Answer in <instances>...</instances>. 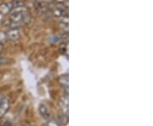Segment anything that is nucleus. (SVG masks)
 Instances as JSON below:
<instances>
[{
  "label": "nucleus",
  "mask_w": 153,
  "mask_h": 126,
  "mask_svg": "<svg viewBox=\"0 0 153 126\" xmlns=\"http://www.w3.org/2000/svg\"><path fill=\"white\" fill-rule=\"evenodd\" d=\"M31 20V14L25 6H18L9 13V18L4 20L3 25L10 29H18L21 26L28 23Z\"/></svg>",
  "instance_id": "f257e3e1"
},
{
  "label": "nucleus",
  "mask_w": 153,
  "mask_h": 126,
  "mask_svg": "<svg viewBox=\"0 0 153 126\" xmlns=\"http://www.w3.org/2000/svg\"><path fill=\"white\" fill-rule=\"evenodd\" d=\"M23 3L21 1H14L9 3H4L0 4V14H9L14 8L18 6H22Z\"/></svg>",
  "instance_id": "f03ea898"
},
{
  "label": "nucleus",
  "mask_w": 153,
  "mask_h": 126,
  "mask_svg": "<svg viewBox=\"0 0 153 126\" xmlns=\"http://www.w3.org/2000/svg\"><path fill=\"white\" fill-rule=\"evenodd\" d=\"M53 14L57 17H64L67 15V8L63 4H56L53 8Z\"/></svg>",
  "instance_id": "7ed1b4c3"
},
{
  "label": "nucleus",
  "mask_w": 153,
  "mask_h": 126,
  "mask_svg": "<svg viewBox=\"0 0 153 126\" xmlns=\"http://www.w3.org/2000/svg\"><path fill=\"white\" fill-rule=\"evenodd\" d=\"M9 107V102L6 97H0V118L7 113Z\"/></svg>",
  "instance_id": "20e7f679"
},
{
  "label": "nucleus",
  "mask_w": 153,
  "mask_h": 126,
  "mask_svg": "<svg viewBox=\"0 0 153 126\" xmlns=\"http://www.w3.org/2000/svg\"><path fill=\"white\" fill-rule=\"evenodd\" d=\"M8 40L17 41L21 37V33L18 29H10L6 32Z\"/></svg>",
  "instance_id": "39448f33"
},
{
  "label": "nucleus",
  "mask_w": 153,
  "mask_h": 126,
  "mask_svg": "<svg viewBox=\"0 0 153 126\" xmlns=\"http://www.w3.org/2000/svg\"><path fill=\"white\" fill-rule=\"evenodd\" d=\"M39 111H40V113L42 114V116L44 119H49V116H50V113H49L48 107H45V105L41 104L39 107Z\"/></svg>",
  "instance_id": "423d86ee"
},
{
  "label": "nucleus",
  "mask_w": 153,
  "mask_h": 126,
  "mask_svg": "<svg viewBox=\"0 0 153 126\" xmlns=\"http://www.w3.org/2000/svg\"><path fill=\"white\" fill-rule=\"evenodd\" d=\"M60 83L61 84L63 88L66 89V91L67 92V89H68V75L66 74L64 76H61V78L60 79Z\"/></svg>",
  "instance_id": "0eeeda50"
},
{
  "label": "nucleus",
  "mask_w": 153,
  "mask_h": 126,
  "mask_svg": "<svg viewBox=\"0 0 153 126\" xmlns=\"http://www.w3.org/2000/svg\"><path fill=\"white\" fill-rule=\"evenodd\" d=\"M61 107H65L66 110L67 111L68 109V97L67 95L66 97H63L61 100Z\"/></svg>",
  "instance_id": "6e6552de"
},
{
  "label": "nucleus",
  "mask_w": 153,
  "mask_h": 126,
  "mask_svg": "<svg viewBox=\"0 0 153 126\" xmlns=\"http://www.w3.org/2000/svg\"><path fill=\"white\" fill-rule=\"evenodd\" d=\"M7 37L6 33L4 32H0V44H4L7 42Z\"/></svg>",
  "instance_id": "1a4fd4ad"
},
{
  "label": "nucleus",
  "mask_w": 153,
  "mask_h": 126,
  "mask_svg": "<svg viewBox=\"0 0 153 126\" xmlns=\"http://www.w3.org/2000/svg\"><path fill=\"white\" fill-rule=\"evenodd\" d=\"M49 126H59L58 123H56V121H51L49 123Z\"/></svg>",
  "instance_id": "9d476101"
},
{
  "label": "nucleus",
  "mask_w": 153,
  "mask_h": 126,
  "mask_svg": "<svg viewBox=\"0 0 153 126\" xmlns=\"http://www.w3.org/2000/svg\"><path fill=\"white\" fill-rule=\"evenodd\" d=\"M4 126H12V125H11V124H10V123H9V122H8V123H6V124H5Z\"/></svg>",
  "instance_id": "9b49d317"
},
{
  "label": "nucleus",
  "mask_w": 153,
  "mask_h": 126,
  "mask_svg": "<svg viewBox=\"0 0 153 126\" xmlns=\"http://www.w3.org/2000/svg\"><path fill=\"white\" fill-rule=\"evenodd\" d=\"M43 2H46V3H49V2H51L52 0H42Z\"/></svg>",
  "instance_id": "f8f14e48"
}]
</instances>
